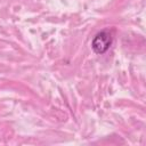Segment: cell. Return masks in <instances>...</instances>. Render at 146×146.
Returning <instances> with one entry per match:
<instances>
[{
    "label": "cell",
    "instance_id": "obj_1",
    "mask_svg": "<svg viewBox=\"0 0 146 146\" xmlns=\"http://www.w3.org/2000/svg\"><path fill=\"white\" fill-rule=\"evenodd\" d=\"M112 42H113L112 32L110 30H103L94 36L91 41V48L96 54L103 55L110 49Z\"/></svg>",
    "mask_w": 146,
    "mask_h": 146
}]
</instances>
